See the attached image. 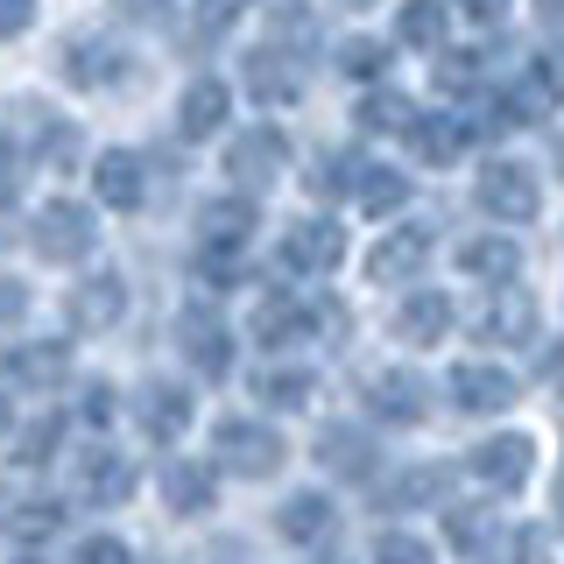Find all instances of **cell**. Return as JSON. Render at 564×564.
<instances>
[{
  "instance_id": "cell-16",
  "label": "cell",
  "mask_w": 564,
  "mask_h": 564,
  "mask_svg": "<svg viewBox=\"0 0 564 564\" xmlns=\"http://www.w3.org/2000/svg\"><path fill=\"white\" fill-rule=\"evenodd\" d=\"M247 226H254V205H212L205 212V240L212 247H240Z\"/></svg>"
},
{
  "instance_id": "cell-6",
  "label": "cell",
  "mask_w": 564,
  "mask_h": 564,
  "mask_svg": "<svg viewBox=\"0 0 564 564\" xmlns=\"http://www.w3.org/2000/svg\"><path fill=\"white\" fill-rule=\"evenodd\" d=\"M219 452H226V458H234V466H240V473H269L282 445H275V437H269V431H261V423H226V431H219Z\"/></svg>"
},
{
  "instance_id": "cell-19",
  "label": "cell",
  "mask_w": 564,
  "mask_h": 564,
  "mask_svg": "<svg viewBox=\"0 0 564 564\" xmlns=\"http://www.w3.org/2000/svg\"><path fill=\"white\" fill-rule=\"evenodd\" d=\"M367 128H375V134H410V99L375 93V99H367Z\"/></svg>"
},
{
  "instance_id": "cell-26",
  "label": "cell",
  "mask_w": 564,
  "mask_h": 564,
  "mask_svg": "<svg viewBox=\"0 0 564 564\" xmlns=\"http://www.w3.org/2000/svg\"><path fill=\"white\" fill-rule=\"evenodd\" d=\"M78 564H128V543H113V536H93L78 551Z\"/></svg>"
},
{
  "instance_id": "cell-22",
  "label": "cell",
  "mask_w": 564,
  "mask_h": 564,
  "mask_svg": "<svg viewBox=\"0 0 564 564\" xmlns=\"http://www.w3.org/2000/svg\"><path fill=\"white\" fill-rule=\"evenodd\" d=\"M93 501H113V494H128V466H113V458H93Z\"/></svg>"
},
{
  "instance_id": "cell-3",
  "label": "cell",
  "mask_w": 564,
  "mask_h": 564,
  "mask_svg": "<svg viewBox=\"0 0 564 564\" xmlns=\"http://www.w3.org/2000/svg\"><path fill=\"white\" fill-rule=\"evenodd\" d=\"M226 113H234V93H226L219 78H198L184 93V106H176V120H184V134H219Z\"/></svg>"
},
{
  "instance_id": "cell-17",
  "label": "cell",
  "mask_w": 564,
  "mask_h": 564,
  "mask_svg": "<svg viewBox=\"0 0 564 564\" xmlns=\"http://www.w3.org/2000/svg\"><path fill=\"white\" fill-rule=\"evenodd\" d=\"M410 22H402V43H416V50H431L437 35H445V8L437 0H416V8H402Z\"/></svg>"
},
{
  "instance_id": "cell-30",
  "label": "cell",
  "mask_w": 564,
  "mask_h": 564,
  "mask_svg": "<svg viewBox=\"0 0 564 564\" xmlns=\"http://www.w3.org/2000/svg\"><path fill=\"white\" fill-rule=\"evenodd\" d=\"M501 8H508V0H466V14H473V22H494Z\"/></svg>"
},
{
  "instance_id": "cell-27",
  "label": "cell",
  "mask_w": 564,
  "mask_h": 564,
  "mask_svg": "<svg viewBox=\"0 0 564 564\" xmlns=\"http://www.w3.org/2000/svg\"><path fill=\"white\" fill-rule=\"evenodd\" d=\"M35 14V0H0V35H22Z\"/></svg>"
},
{
  "instance_id": "cell-7",
  "label": "cell",
  "mask_w": 564,
  "mask_h": 564,
  "mask_svg": "<svg viewBox=\"0 0 564 564\" xmlns=\"http://www.w3.org/2000/svg\"><path fill=\"white\" fill-rule=\"evenodd\" d=\"M473 473H480L487 487H516L529 473V437H494V445L473 452Z\"/></svg>"
},
{
  "instance_id": "cell-32",
  "label": "cell",
  "mask_w": 564,
  "mask_h": 564,
  "mask_svg": "<svg viewBox=\"0 0 564 564\" xmlns=\"http://www.w3.org/2000/svg\"><path fill=\"white\" fill-rule=\"evenodd\" d=\"M346 8H367V0H346Z\"/></svg>"
},
{
  "instance_id": "cell-20",
  "label": "cell",
  "mask_w": 564,
  "mask_h": 564,
  "mask_svg": "<svg viewBox=\"0 0 564 564\" xmlns=\"http://www.w3.org/2000/svg\"><path fill=\"white\" fill-rule=\"evenodd\" d=\"M57 367H64L57 346H22V352H14V381H50Z\"/></svg>"
},
{
  "instance_id": "cell-21",
  "label": "cell",
  "mask_w": 564,
  "mask_h": 564,
  "mask_svg": "<svg viewBox=\"0 0 564 564\" xmlns=\"http://www.w3.org/2000/svg\"><path fill=\"white\" fill-rule=\"evenodd\" d=\"M170 501H176V508H205V501H212V480H205V473H191V466H184V473L170 466Z\"/></svg>"
},
{
  "instance_id": "cell-23",
  "label": "cell",
  "mask_w": 564,
  "mask_h": 564,
  "mask_svg": "<svg viewBox=\"0 0 564 564\" xmlns=\"http://www.w3.org/2000/svg\"><path fill=\"white\" fill-rule=\"evenodd\" d=\"M367 184H375V191H360V205H367V212H388V205L402 198V176H395V170H375Z\"/></svg>"
},
{
  "instance_id": "cell-28",
  "label": "cell",
  "mask_w": 564,
  "mask_h": 564,
  "mask_svg": "<svg viewBox=\"0 0 564 564\" xmlns=\"http://www.w3.org/2000/svg\"><path fill=\"white\" fill-rule=\"evenodd\" d=\"M22 311H29V290L22 282H0V325H14Z\"/></svg>"
},
{
  "instance_id": "cell-1",
  "label": "cell",
  "mask_w": 564,
  "mask_h": 564,
  "mask_svg": "<svg viewBox=\"0 0 564 564\" xmlns=\"http://www.w3.org/2000/svg\"><path fill=\"white\" fill-rule=\"evenodd\" d=\"M35 247H43L50 261H85L93 254V219H85L78 205H50L43 219H35Z\"/></svg>"
},
{
  "instance_id": "cell-12",
  "label": "cell",
  "mask_w": 564,
  "mask_h": 564,
  "mask_svg": "<svg viewBox=\"0 0 564 564\" xmlns=\"http://www.w3.org/2000/svg\"><path fill=\"white\" fill-rule=\"evenodd\" d=\"M458 269L466 275H516V240H473V247H458Z\"/></svg>"
},
{
  "instance_id": "cell-24",
  "label": "cell",
  "mask_w": 564,
  "mask_h": 564,
  "mask_svg": "<svg viewBox=\"0 0 564 564\" xmlns=\"http://www.w3.org/2000/svg\"><path fill=\"white\" fill-rule=\"evenodd\" d=\"M311 395V375H269L261 381V402H304Z\"/></svg>"
},
{
  "instance_id": "cell-18",
  "label": "cell",
  "mask_w": 564,
  "mask_h": 564,
  "mask_svg": "<svg viewBox=\"0 0 564 564\" xmlns=\"http://www.w3.org/2000/svg\"><path fill=\"white\" fill-rule=\"evenodd\" d=\"M184 416H191V402L176 395V388H149V431H155V437L184 431Z\"/></svg>"
},
{
  "instance_id": "cell-25",
  "label": "cell",
  "mask_w": 564,
  "mask_h": 564,
  "mask_svg": "<svg viewBox=\"0 0 564 564\" xmlns=\"http://www.w3.org/2000/svg\"><path fill=\"white\" fill-rule=\"evenodd\" d=\"M381 564H431V551H423L416 536H388L381 543Z\"/></svg>"
},
{
  "instance_id": "cell-14",
  "label": "cell",
  "mask_w": 564,
  "mask_h": 564,
  "mask_svg": "<svg viewBox=\"0 0 564 564\" xmlns=\"http://www.w3.org/2000/svg\"><path fill=\"white\" fill-rule=\"evenodd\" d=\"M375 402H381V416H388V423H416V416H423V388H416V381H402V375L375 381Z\"/></svg>"
},
{
  "instance_id": "cell-9",
  "label": "cell",
  "mask_w": 564,
  "mask_h": 564,
  "mask_svg": "<svg viewBox=\"0 0 564 564\" xmlns=\"http://www.w3.org/2000/svg\"><path fill=\"white\" fill-rule=\"evenodd\" d=\"M99 198L120 212L141 205V155H99Z\"/></svg>"
},
{
  "instance_id": "cell-2",
  "label": "cell",
  "mask_w": 564,
  "mask_h": 564,
  "mask_svg": "<svg viewBox=\"0 0 564 564\" xmlns=\"http://www.w3.org/2000/svg\"><path fill=\"white\" fill-rule=\"evenodd\" d=\"M480 205L501 212V219H529V212H536V176L522 163H487L480 170Z\"/></svg>"
},
{
  "instance_id": "cell-4",
  "label": "cell",
  "mask_w": 564,
  "mask_h": 564,
  "mask_svg": "<svg viewBox=\"0 0 564 564\" xmlns=\"http://www.w3.org/2000/svg\"><path fill=\"white\" fill-rule=\"evenodd\" d=\"M120 304H128V290H120V275H93L78 296H70V325L78 332H99V325H113Z\"/></svg>"
},
{
  "instance_id": "cell-10",
  "label": "cell",
  "mask_w": 564,
  "mask_h": 564,
  "mask_svg": "<svg viewBox=\"0 0 564 564\" xmlns=\"http://www.w3.org/2000/svg\"><path fill=\"white\" fill-rule=\"evenodd\" d=\"M452 395L466 402V410H501L516 388H508V375H494V367H458V375H452Z\"/></svg>"
},
{
  "instance_id": "cell-11",
  "label": "cell",
  "mask_w": 564,
  "mask_h": 564,
  "mask_svg": "<svg viewBox=\"0 0 564 564\" xmlns=\"http://www.w3.org/2000/svg\"><path fill=\"white\" fill-rule=\"evenodd\" d=\"M423 254H431V247H423V234L410 226V234H388V247L375 254V275L381 282H395V275H416L423 269Z\"/></svg>"
},
{
  "instance_id": "cell-29",
  "label": "cell",
  "mask_w": 564,
  "mask_h": 564,
  "mask_svg": "<svg viewBox=\"0 0 564 564\" xmlns=\"http://www.w3.org/2000/svg\"><path fill=\"white\" fill-rule=\"evenodd\" d=\"M375 64H381V50H375V43H352V78L367 85V78H375Z\"/></svg>"
},
{
  "instance_id": "cell-13",
  "label": "cell",
  "mask_w": 564,
  "mask_h": 564,
  "mask_svg": "<svg viewBox=\"0 0 564 564\" xmlns=\"http://www.w3.org/2000/svg\"><path fill=\"white\" fill-rule=\"evenodd\" d=\"M529 325H536V311H529L522 296H501L487 317H473V332H480V339H522Z\"/></svg>"
},
{
  "instance_id": "cell-8",
  "label": "cell",
  "mask_w": 564,
  "mask_h": 564,
  "mask_svg": "<svg viewBox=\"0 0 564 564\" xmlns=\"http://www.w3.org/2000/svg\"><path fill=\"white\" fill-rule=\"evenodd\" d=\"M445 325H452L445 296H410V311H395V339H410V346H431Z\"/></svg>"
},
{
  "instance_id": "cell-31",
  "label": "cell",
  "mask_w": 564,
  "mask_h": 564,
  "mask_svg": "<svg viewBox=\"0 0 564 564\" xmlns=\"http://www.w3.org/2000/svg\"><path fill=\"white\" fill-rule=\"evenodd\" d=\"M128 8H141V14H149V8H163V0H128Z\"/></svg>"
},
{
  "instance_id": "cell-5",
  "label": "cell",
  "mask_w": 564,
  "mask_h": 564,
  "mask_svg": "<svg viewBox=\"0 0 564 564\" xmlns=\"http://www.w3.org/2000/svg\"><path fill=\"white\" fill-rule=\"evenodd\" d=\"M282 254H290V269H332V261L346 254V240H339V226L304 219V226L290 234V247H282Z\"/></svg>"
},
{
  "instance_id": "cell-15",
  "label": "cell",
  "mask_w": 564,
  "mask_h": 564,
  "mask_svg": "<svg viewBox=\"0 0 564 564\" xmlns=\"http://www.w3.org/2000/svg\"><path fill=\"white\" fill-rule=\"evenodd\" d=\"M325 522H332V508L317 501V494H304V501H290V508H282V536H296V543L325 536Z\"/></svg>"
}]
</instances>
